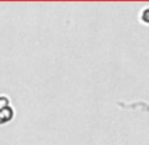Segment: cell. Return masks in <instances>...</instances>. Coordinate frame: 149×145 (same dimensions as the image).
Returning a JSON list of instances; mask_svg holds the SVG:
<instances>
[{
	"label": "cell",
	"mask_w": 149,
	"mask_h": 145,
	"mask_svg": "<svg viewBox=\"0 0 149 145\" xmlns=\"http://www.w3.org/2000/svg\"><path fill=\"white\" fill-rule=\"evenodd\" d=\"M143 20L145 22H149V9H145L143 13Z\"/></svg>",
	"instance_id": "cell-1"
}]
</instances>
